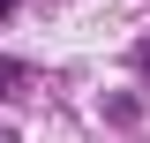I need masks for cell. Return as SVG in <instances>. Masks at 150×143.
<instances>
[{
	"mask_svg": "<svg viewBox=\"0 0 150 143\" xmlns=\"http://www.w3.org/2000/svg\"><path fill=\"white\" fill-rule=\"evenodd\" d=\"M30 83V68H15V60H0V98H8V90H23Z\"/></svg>",
	"mask_w": 150,
	"mask_h": 143,
	"instance_id": "1",
	"label": "cell"
},
{
	"mask_svg": "<svg viewBox=\"0 0 150 143\" xmlns=\"http://www.w3.org/2000/svg\"><path fill=\"white\" fill-rule=\"evenodd\" d=\"M8 8H15V0H0V15H8Z\"/></svg>",
	"mask_w": 150,
	"mask_h": 143,
	"instance_id": "2",
	"label": "cell"
},
{
	"mask_svg": "<svg viewBox=\"0 0 150 143\" xmlns=\"http://www.w3.org/2000/svg\"><path fill=\"white\" fill-rule=\"evenodd\" d=\"M143 68H150V45H143Z\"/></svg>",
	"mask_w": 150,
	"mask_h": 143,
	"instance_id": "3",
	"label": "cell"
}]
</instances>
